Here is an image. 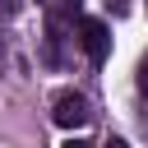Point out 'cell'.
Segmentation results:
<instances>
[{
  "label": "cell",
  "mask_w": 148,
  "mask_h": 148,
  "mask_svg": "<svg viewBox=\"0 0 148 148\" xmlns=\"http://www.w3.org/2000/svg\"><path fill=\"white\" fill-rule=\"evenodd\" d=\"M102 148H130V143H125V139H111V143H102Z\"/></svg>",
  "instance_id": "obj_5"
},
{
  "label": "cell",
  "mask_w": 148,
  "mask_h": 148,
  "mask_svg": "<svg viewBox=\"0 0 148 148\" xmlns=\"http://www.w3.org/2000/svg\"><path fill=\"white\" fill-rule=\"evenodd\" d=\"M139 92H143V97H148V56H143V60H139Z\"/></svg>",
  "instance_id": "obj_3"
},
{
  "label": "cell",
  "mask_w": 148,
  "mask_h": 148,
  "mask_svg": "<svg viewBox=\"0 0 148 148\" xmlns=\"http://www.w3.org/2000/svg\"><path fill=\"white\" fill-rule=\"evenodd\" d=\"M51 120H56L60 130H79V125H88V120H92V106H88V97H83V92H60V97H56V106H51Z\"/></svg>",
  "instance_id": "obj_1"
},
{
  "label": "cell",
  "mask_w": 148,
  "mask_h": 148,
  "mask_svg": "<svg viewBox=\"0 0 148 148\" xmlns=\"http://www.w3.org/2000/svg\"><path fill=\"white\" fill-rule=\"evenodd\" d=\"M79 46L88 51L92 65H102V60L111 56V28H106L102 18H83V23H79Z\"/></svg>",
  "instance_id": "obj_2"
},
{
  "label": "cell",
  "mask_w": 148,
  "mask_h": 148,
  "mask_svg": "<svg viewBox=\"0 0 148 148\" xmlns=\"http://www.w3.org/2000/svg\"><path fill=\"white\" fill-rule=\"evenodd\" d=\"M65 148H92V143H88V139H69Z\"/></svg>",
  "instance_id": "obj_4"
}]
</instances>
